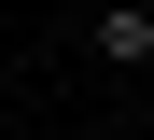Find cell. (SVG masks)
<instances>
[{
	"label": "cell",
	"mask_w": 154,
	"mask_h": 140,
	"mask_svg": "<svg viewBox=\"0 0 154 140\" xmlns=\"http://www.w3.org/2000/svg\"><path fill=\"white\" fill-rule=\"evenodd\" d=\"M98 56H112V70H154V0H112V14H98Z\"/></svg>",
	"instance_id": "1"
}]
</instances>
